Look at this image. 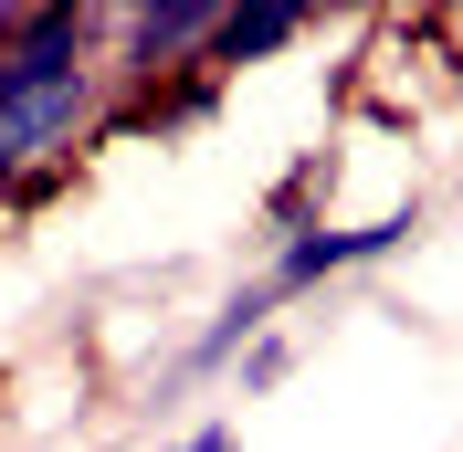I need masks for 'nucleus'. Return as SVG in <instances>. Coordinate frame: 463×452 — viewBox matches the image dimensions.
<instances>
[{"label":"nucleus","instance_id":"obj_3","mask_svg":"<svg viewBox=\"0 0 463 452\" xmlns=\"http://www.w3.org/2000/svg\"><path fill=\"white\" fill-rule=\"evenodd\" d=\"M211 32H222V0H137V11H116V74L158 95L169 74H201Z\"/></svg>","mask_w":463,"mask_h":452},{"label":"nucleus","instance_id":"obj_9","mask_svg":"<svg viewBox=\"0 0 463 452\" xmlns=\"http://www.w3.org/2000/svg\"><path fill=\"white\" fill-rule=\"evenodd\" d=\"M22 190H32V179H22V169H0V200H22Z\"/></svg>","mask_w":463,"mask_h":452},{"label":"nucleus","instance_id":"obj_1","mask_svg":"<svg viewBox=\"0 0 463 452\" xmlns=\"http://www.w3.org/2000/svg\"><path fill=\"white\" fill-rule=\"evenodd\" d=\"M95 32H116V11H74V0H32L22 42L0 53V169H53L63 147L95 127L106 106V74L95 63Z\"/></svg>","mask_w":463,"mask_h":452},{"label":"nucleus","instance_id":"obj_6","mask_svg":"<svg viewBox=\"0 0 463 452\" xmlns=\"http://www.w3.org/2000/svg\"><path fill=\"white\" fill-rule=\"evenodd\" d=\"M295 368V337H263V347H242V368H232V400H263L274 379Z\"/></svg>","mask_w":463,"mask_h":452},{"label":"nucleus","instance_id":"obj_8","mask_svg":"<svg viewBox=\"0 0 463 452\" xmlns=\"http://www.w3.org/2000/svg\"><path fill=\"white\" fill-rule=\"evenodd\" d=\"M22 22H32L22 0H0V53H11V42H22Z\"/></svg>","mask_w":463,"mask_h":452},{"label":"nucleus","instance_id":"obj_5","mask_svg":"<svg viewBox=\"0 0 463 452\" xmlns=\"http://www.w3.org/2000/svg\"><path fill=\"white\" fill-rule=\"evenodd\" d=\"M306 0H253V11H222V32H211V53H201V74L211 85H232L242 63H263V53H285V42H306Z\"/></svg>","mask_w":463,"mask_h":452},{"label":"nucleus","instance_id":"obj_2","mask_svg":"<svg viewBox=\"0 0 463 452\" xmlns=\"http://www.w3.org/2000/svg\"><path fill=\"white\" fill-rule=\"evenodd\" d=\"M401 242H421V200H411V211H379V221H347V231H326V221L285 231V242H274V263H263L253 284L274 295V306H295V295H317V284L358 274V263H390Z\"/></svg>","mask_w":463,"mask_h":452},{"label":"nucleus","instance_id":"obj_7","mask_svg":"<svg viewBox=\"0 0 463 452\" xmlns=\"http://www.w3.org/2000/svg\"><path fill=\"white\" fill-rule=\"evenodd\" d=\"M147 452H242V431H232V421H190L179 442H147Z\"/></svg>","mask_w":463,"mask_h":452},{"label":"nucleus","instance_id":"obj_4","mask_svg":"<svg viewBox=\"0 0 463 452\" xmlns=\"http://www.w3.org/2000/svg\"><path fill=\"white\" fill-rule=\"evenodd\" d=\"M263 337H274V295H263V284H232L222 306H211V326L169 358L158 390H190V379H211V368H242V347H263Z\"/></svg>","mask_w":463,"mask_h":452}]
</instances>
